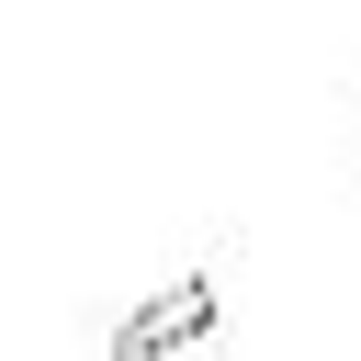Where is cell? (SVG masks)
<instances>
[{"mask_svg":"<svg viewBox=\"0 0 361 361\" xmlns=\"http://www.w3.org/2000/svg\"><path fill=\"white\" fill-rule=\"evenodd\" d=\"M237 350V282H226V248L135 282L113 316H102V361H226Z\"/></svg>","mask_w":361,"mask_h":361,"instance_id":"1","label":"cell"}]
</instances>
